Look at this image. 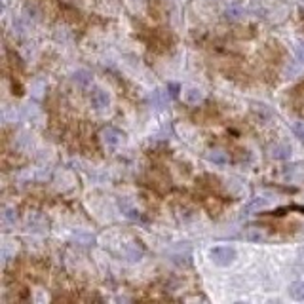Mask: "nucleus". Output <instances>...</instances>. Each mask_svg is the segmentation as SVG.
<instances>
[{
  "instance_id": "f257e3e1",
  "label": "nucleus",
  "mask_w": 304,
  "mask_h": 304,
  "mask_svg": "<svg viewBox=\"0 0 304 304\" xmlns=\"http://www.w3.org/2000/svg\"><path fill=\"white\" fill-rule=\"evenodd\" d=\"M209 257L213 265L217 266H230L236 260V249L230 245H219L209 251Z\"/></svg>"
},
{
  "instance_id": "f03ea898",
  "label": "nucleus",
  "mask_w": 304,
  "mask_h": 304,
  "mask_svg": "<svg viewBox=\"0 0 304 304\" xmlns=\"http://www.w3.org/2000/svg\"><path fill=\"white\" fill-rule=\"evenodd\" d=\"M268 154L274 160H289L291 158V147L287 143H274L272 147L268 148Z\"/></svg>"
},
{
  "instance_id": "7ed1b4c3",
  "label": "nucleus",
  "mask_w": 304,
  "mask_h": 304,
  "mask_svg": "<svg viewBox=\"0 0 304 304\" xmlns=\"http://www.w3.org/2000/svg\"><path fill=\"white\" fill-rule=\"evenodd\" d=\"M101 139L109 147H118L120 141H122V133L118 132V129H114V127H105L101 132Z\"/></svg>"
},
{
  "instance_id": "20e7f679",
  "label": "nucleus",
  "mask_w": 304,
  "mask_h": 304,
  "mask_svg": "<svg viewBox=\"0 0 304 304\" xmlns=\"http://www.w3.org/2000/svg\"><path fill=\"white\" fill-rule=\"evenodd\" d=\"M92 105H94L97 110H105L110 105L109 94L103 92V90H95L94 94H92Z\"/></svg>"
},
{
  "instance_id": "39448f33",
  "label": "nucleus",
  "mask_w": 304,
  "mask_h": 304,
  "mask_svg": "<svg viewBox=\"0 0 304 304\" xmlns=\"http://www.w3.org/2000/svg\"><path fill=\"white\" fill-rule=\"evenodd\" d=\"M243 16V6L240 2H232V4H228L225 8V17L228 21H236V19H240Z\"/></svg>"
},
{
  "instance_id": "423d86ee",
  "label": "nucleus",
  "mask_w": 304,
  "mask_h": 304,
  "mask_svg": "<svg viewBox=\"0 0 304 304\" xmlns=\"http://www.w3.org/2000/svg\"><path fill=\"white\" fill-rule=\"evenodd\" d=\"M205 158H207L209 162H213L215 165H226L228 164V156H226V152L219 150V148H213V150H209V152H205Z\"/></svg>"
},
{
  "instance_id": "0eeeda50",
  "label": "nucleus",
  "mask_w": 304,
  "mask_h": 304,
  "mask_svg": "<svg viewBox=\"0 0 304 304\" xmlns=\"http://www.w3.org/2000/svg\"><path fill=\"white\" fill-rule=\"evenodd\" d=\"M245 238L249 240V242H266V232L263 230V228H257V226H251V228H247L245 230Z\"/></svg>"
},
{
  "instance_id": "6e6552de",
  "label": "nucleus",
  "mask_w": 304,
  "mask_h": 304,
  "mask_svg": "<svg viewBox=\"0 0 304 304\" xmlns=\"http://www.w3.org/2000/svg\"><path fill=\"white\" fill-rule=\"evenodd\" d=\"M185 101H187L188 105H198V103L203 101V94L200 90H196V88L187 90V92H185Z\"/></svg>"
},
{
  "instance_id": "1a4fd4ad",
  "label": "nucleus",
  "mask_w": 304,
  "mask_h": 304,
  "mask_svg": "<svg viewBox=\"0 0 304 304\" xmlns=\"http://www.w3.org/2000/svg\"><path fill=\"white\" fill-rule=\"evenodd\" d=\"M289 295L295 300H304V281H295L289 285Z\"/></svg>"
},
{
  "instance_id": "9d476101",
  "label": "nucleus",
  "mask_w": 304,
  "mask_h": 304,
  "mask_svg": "<svg viewBox=\"0 0 304 304\" xmlns=\"http://www.w3.org/2000/svg\"><path fill=\"white\" fill-rule=\"evenodd\" d=\"M266 205H268V198H253L247 205H245V211L251 213V211H260L265 209Z\"/></svg>"
},
{
  "instance_id": "9b49d317",
  "label": "nucleus",
  "mask_w": 304,
  "mask_h": 304,
  "mask_svg": "<svg viewBox=\"0 0 304 304\" xmlns=\"http://www.w3.org/2000/svg\"><path fill=\"white\" fill-rule=\"evenodd\" d=\"M150 99H152V103L156 105L158 109H162V107H165V103H167V95H165V92H162V90H154Z\"/></svg>"
},
{
  "instance_id": "f8f14e48",
  "label": "nucleus",
  "mask_w": 304,
  "mask_h": 304,
  "mask_svg": "<svg viewBox=\"0 0 304 304\" xmlns=\"http://www.w3.org/2000/svg\"><path fill=\"white\" fill-rule=\"evenodd\" d=\"M72 78H74V82L80 84V86H88V84L92 82V74H90L88 70H76Z\"/></svg>"
},
{
  "instance_id": "ddd939ff",
  "label": "nucleus",
  "mask_w": 304,
  "mask_h": 304,
  "mask_svg": "<svg viewBox=\"0 0 304 304\" xmlns=\"http://www.w3.org/2000/svg\"><path fill=\"white\" fill-rule=\"evenodd\" d=\"M120 207H122V211H124V215L127 219H133V221L139 219V211L135 209V207H132L127 202H120Z\"/></svg>"
},
{
  "instance_id": "4468645a",
  "label": "nucleus",
  "mask_w": 304,
  "mask_h": 304,
  "mask_svg": "<svg viewBox=\"0 0 304 304\" xmlns=\"http://www.w3.org/2000/svg\"><path fill=\"white\" fill-rule=\"evenodd\" d=\"M4 221H6L8 225H16V221H17L16 209H10V207H6V209H4Z\"/></svg>"
},
{
  "instance_id": "2eb2a0df",
  "label": "nucleus",
  "mask_w": 304,
  "mask_h": 304,
  "mask_svg": "<svg viewBox=\"0 0 304 304\" xmlns=\"http://www.w3.org/2000/svg\"><path fill=\"white\" fill-rule=\"evenodd\" d=\"M293 133L304 143V122H295L293 124Z\"/></svg>"
},
{
  "instance_id": "dca6fc26",
  "label": "nucleus",
  "mask_w": 304,
  "mask_h": 304,
  "mask_svg": "<svg viewBox=\"0 0 304 304\" xmlns=\"http://www.w3.org/2000/svg\"><path fill=\"white\" fill-rule=\"evenodd\" d=\"M295 54H296V59H298L300 63H304V44L295 46Z\"/></svg>"
},
{
  "instance_id": "f3484780",
  "label": "nucleus",
  "mask_w": 304,
  "mask_h": 304,
  "mask_svg": "<svg viewBox=\"0 0 304 304\" xmlns=\"http://www.w3.org/2000/svg\"><path fill=\"white\" fill-rule=\"evenodd\" d=\"M169 90H171V95L179 94V86H177V84H169Z\"/></svg>"
},
{
  "instance_id": "a211bd4d",
  "label": "nucleus",
  "mask_w": 304,
  "mask_h": 304,
  "mask_svg": "<svg viewBox=\"0 0 304 304\" xmlns=\"http://www.w3.org/2000/svg\"><path fill=\"white\" fill-rule=\"evenodd\" d=\"M302 4H304V0H302Z\"/></svg>"
}]
</instances>
